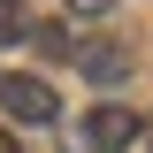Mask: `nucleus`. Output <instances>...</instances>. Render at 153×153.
I'll use <instances>...</instances> for the list:
<instances>
[{
  "mask_svg": "<svg viewBox=\"0 0 153 153\" xmlns=\"http://www.w3.org/2000/svg\"><path fill=\"white\" fill-rule=\"evenodd\" d=\"M0 107H8V123H54L61 115V100H54V84H46V76H31V69H8L0 76Z\"/></svg>",
  "mask_w": 153,
  "mask_h": 153,
  "instance_id": "f257e3e1",
  "label": "nucleus"
},
{
  "mask_svg": "<svg viewBox=\"0 0 153 153\" xmlns=\"http://www.w3.org/2000/svg\"><path fill=\"white\" fill-rule=\"evenodd\" d=\"M138 138H146V115L138 107H92L84 115V153H123V146H138Z\"/></svg>",
  "mask_w": 153,
  "mask_h": 153,
  "instance_id": "f03ea898",
  "label": "nucleus"
},
{
  "mask_svg": "<svg viewBox=\"0 0 153 153\" xmlns=\"http://www.w3.org/2000/svg\"><path fill=\"white\" fill-rule=\"evenodd\" d=\"M76 61H84V76H92L100 92H115V84L130 76V54H123V46H92V54H76Z\"/></svg>",
  "mask_w": 153,
  "mask_h": 153,
  "instance_id": "7ed1b4c3",
  "label": "nucleus"
},
{
  "mask_svg": "<svg viewBox=\"0 0 153 153\" xmlns=\"http://www.w3.org/2000/svg\"><path fill=\"white\" fill-rule=\"evenodd\" d=\"M31 54H46V61H69V31H61V23H31Z\"/></svg>",
  "mask_w": 153,
  "mask_h": 153,
  "instance_id": "20e7f679",
  "label": "nucleus"
},
{
  "mask_svg": "<svg viewBox=\"0 0 153 153\" xmlns=\"http://www.w3.org/2000/svg\"><path fill=\"white\" fill-rule=\"evenodd\" d=\"M69 8H76V16H107L115 0H69Z\"/></svg>",
  "mask_w": 153,
  "mask_h": 153,
  "instance_id": "39448f33",
  "label": "nucleus"
},
{
  "mask_svg": "<svg viewBox=\"0 0 153 153\" xmlns=\"http://www.w3.org/2000/svg\"><path fill=\"white\" fill-rule=\"evenodd\" d=\"M0 153H23V146H16V130H8V123H0Z\"/></svg>",
  "mask_w": 153,
  "mask_h": 153,
  "instance_id": "423d86ee",
  "label": "nucleus"
},
{
  "mask_svg": "<svg viewBox=\"0 0 153 153\" xmlns=\"http://www.w3.org/2000/svg\"><path fill=\"white\" fill-rule=\"evenodd\" d=\"M146 146H153V115H146Z\"/></svg>",
  "mask_w": 153,
  "mask_h": 153,
  "instance_id": "0eeeda50",
  "label": "nucleus"
},
{
  "mask_svg": "<svg viewBox=\"0 0 153 153\" xmlns=\"http://www.w3.org/2000/svg\"><path fill=\"white\" fill-rule=\"evenodd\" d=\"M0 8H16V0H0Z\"/></svg>",
  "mask_w": 153,
  "mask_h": 153,
  "instance_id": "6e6552de",
  "label": "nucleus"
}]
</instances>
